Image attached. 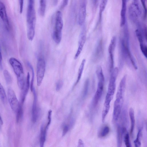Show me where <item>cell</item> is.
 <instances>
[{"label": "cell", "instance_id": "cell-1", "mask_svg": "<svg viewBox=\"0 0 147 147\" xmlns=\"http://www.w3.org/2000/svg\"><path fill=\"white\" fill-rule=\"evenodd\" d=\"M9 62L16 76L18 86L22 90L24 87L26 81L22 65L18 59L14 57L10 58Z\"/></svg>", "mask_w": 147, "mask_h": 147}, {"label": "cell", "instance_id": "cell-2", "mask_svg": "<svg viewBox=\"0 0 147 147\" xmlns=\"http://www.w3.org/2000/svg\"><path fill=\"white\" fill-rule=\"evenodd\" d=\"M63 26L62 13L60 11H57L55 14V23L53 33V39L57 44L59 43L61 40Z\"/></svg>", "mask_w": 147, "mask_h": 147}, {"label": "cell", "instance_id": "cell-3", "mask_svg": "<svg viewBox=\"0 0 147 147\" xmlns=\"http://www.w3.org/2000/svg\"><path fill=\"white\" fill-rule=\"evenodd\" d=\"M142 12V6L139 0H132L128 8L130 19L135 21L140 16Z\"/></svg>", "mask_w": 147, "mask_h": 147}, {"label": "cell", "instance_id": "cell-4", "mask_svg": "<svg viewBox=\"0 0 147 147\" xmlns=\"http://www.w3.org/2000/svg\"><path fill=\"white\" fill-rule=\"evenodd\" d=\"M46 63L43 58H38L37 64L36 79L38 86H40L42 82L45 71Z\"/></svg>", "mask_w": 147, "mask_h": 147}, {"label": "cell", "instance_id": "cell-5", "mask_svg": "<svg viewBox=\"0 0 147 147\" xmlns=\"http://www.w3.org/2000/svg\"><path fill=\"white\" fill-rule=\"evenodd\" d=\"M118 71V68L117 67H115L113 68L111 72V74L107 94L113 96L116 88V82Z\"/></svg>", "mask_w": 147, "mask_h": 147}, {"label": "cell", "instance_id": "cell-6", "mask_svg": "<svg viewBox=\"0 0 147 147\" xmlns=\"http://www.w3.org/2000/svg\"><path fill=\"white\" fill-rule=\"evenodd\" d=\"M7 99L10 107L12 111L16 113L19 107V103L13 90L9 88L7 90Z\"/></svg>", "mask_w": 147, "mask_h": 147}, {"label": "cell", "instance_id": "cell-7", "mask_svg": "<svg viewBox=\"0 0 147 147\" xmlns=\"http://www.w3.org/2000/svg\"><path fill=\"white\" fill-rule=\"evenodd\" d=\"M116 42V37L115 36H113L111 41L110 44L108 48V52L109 57V66L110 70L111 72L114 67V53L115 48Z\"/></svg>", "mask_w": 147, "mask_h": 147}, {"label": "cell", "instance_id": "cell-8", "mask_svg": "<svg viewBox=\"0 0 147 147\" xmlns=\"http://www.w3.org/2000/svg\"><path fill=\"white\" fill-rule=\"evenodd\" d=\"M86 38V30L84 28L81 31L79 36L78 48L74 56V59H77L81 53L85 43Z\"/></svg>", "mask_w": 147, "mask_h": 147}, {"label": "cell", "instance_id": "cell-9", "mask_svg": "<svg viewBox=\"0 0 147 147\" xmlns=\"http://www.w3.org/2000/svg\"><path fill=\"white\" fill-rule=\"evenodd\" d=\"M104 82L98 81L96 91L92 100V105L94 107H96L103 93Z\"/></svg>", "mask_w": 147, "mask_h": 147}, {"label": "cell", "instance_id": "cell-10", "mask_svg": "<svg viewBox=\"0 0 147 147\" xmlns=\"http://www.w3.org/2000/svg\"><path fill=\"white\" fill-rule=\"evenodd\" d=\"M123 100L116 99L115 101L113 113V119L114 121L118 119L121 112Z\"/></svg>", "mask_w": 147, "mask_h": 147}, {"label": "cell", "instance_id": "cell-11", "mask_svg": "<svg viewBox=\"0 0 147 147\" xmlns=\"http://www.w3.org/2000/svg\"><path fill=\"white\" fill-rule=\"evenodd\" d=\"M0 17L3 20L6 29L9 31V24L5 7L4 4L0 1Z\"/></svg>", "mask_w": 147, "mask_h": 147}, {"label": "cell", "instance_id": "cell-12", "mask_svg": "<svg viewBox=\"0 0 147 147\" xmlns=\"http://www.w3.org/2000/svg\"><path fill=\"white\" fill-rule=\"evenodd\" d=\"M32 92L34 94V100L32 106V122L35 123L38 117V111L37 106V96L34 88Z\"/></svg>", "mask_w": 147, "mask_h": 147}, {"label": "cell", "instance_id": "cell-13", "mask_svg": "<svg viewBox=\"0 0 147 147\" xmlns=\"http://www.w3.org/2000/svg\"><path fill=\"white\" fill-rule=\"evenodd\" d=\"M86 6L85 3L83 2L80 5L78 13V23L80 26L84 24L86 16Z\"/></svg>", "mask_w": 147, "mask_h": 147}, {"label": "cell", "instance_id": "cell-14", "mask_svg": "<svg viewBox=\"0 0 147 147\" xmlns=\"http://www.w3.org/2000/svg\"><path fill=\"white\" fill-rule=\"evenodd\" d=\"M126 76H124L121 79L118 88L116 95V99L123 100V96L125 87Z\"/></svg>", "mask_w": 147, "mask_h": 147}, {"label": "cell", "instance_id": "cell-15", "mask_svg": "<svg viewBox=\"0 0 147 147\" xmlns=\"http://www.w3.org/2000/svg\"><path fill=\"white\" fill-rule=\"evenodd\" d=\"M30 75L29 72L27 74V76L24 86L21 90L22 91L21 94V102L23 104L25 100L26 96L28 92L30 86Z\"/></svg>", "mask_w": 147, "mask_h": 147}, {"label": "cell", "instance_id": "cell-16", "mask_svg": "<svg viewBox=\"0 0 147 147\" xmlns=\"http://www.w3.org/2000/svg\"><path fill=\"white\" fill-rule=\"evenodd\" d=\"M122 7L121 12L120 25L121 27L124 26L125 24V15L126 9V0H121Z\"/></svg>", "mask_w": 147, "mask_h": 147}, {"label": "cell", "instance_id": "cell-17", "mask_svg": "<svg viewBox=\"0 0 147 147\" xmlns=\"http://www.w3.org/2000/svg\"><path fill=\"white\" fill-rule=\"evenodd\" d=\"M129 114L131 125L130 129V134L132 135L134 131L135 123L134 112L133 109L130 108L129 109Z\"/></svg>", "mask_w": 147, "mask_h": 147}, {"label": "cell", "instance_id": "cell-18", "mask_svg": "<svg viewBox=\"0 0 147 147\" xmlns=\"http://www.w3.org/2000/svg\"><path fill=\"white\" fill-rule=\"evenodd\" d=\"M47 130L44 127L43 125H41L40 129V146L43 147L46 140V134Z\"/></svg>", "mask_w": 147, "mask_h": 147}, {"label": "cell", "instance_id": "cell-19", "mask_svg": "<svg viewBox=\"0 0 147 147\" xmlns=\"http://www.w3.org/2000/svg\"><path fill=\"white\" fill-rule=\"evenodd\" d=\"M123 134L122 127L120 125H118L117 128V146L121 147L122 143V137Z\"/></svg>", "mask_w": 147, "mask_h": 147}, {"label": "cell", "instance_id": "cell-20", "mask_svg": "<svg viewBox=\"0 0 147 147\" xmlns=\"http://www.w3.org/2000/svg\"><path fill=\"white\" fill-rule=\"evenodd\" d=\"M86 62V59H84L82 60L79 68L78 76L77 80L74 86H76L80 81L83 73Z\"/></svg>", "mask_w": 147, "mask_h": 147}, {"label": "cell", "instance_id": "cell-21", "mask_svg": "<svg viewBox=\"0 0 147 147\" xmlns=\"http://www.w3.org/2000/svg\"><path fill=\"white\" fill-rule=\"evenodd\" d=\"M110 128L109 127L105 125L102 127L98 133V136L99 138H103L107 136L109 133Z\"/></svg>", "mask_w": 147, "mask_h": 147}, {"label": "cell", "instance_id": "cell-22", "mask_svg": "<svg viewBox=\"0 0 147 147\" xmlns=\"http://www.w3.org/2000/svg\"><path fill=\"white\" fill-rule=\"evenodd\" d=\"M47 0H39V12L40 15L43 16L45 13Z\"/></svg>", "mask_w": 147, "mask_h": 147}, {"label": "cell", "instance_id": "cell-23", "mask_svg": "<svg viewBox=\"0 0 147 147\" xmlns=\"http://www.w3.org/2000/svg\"><path fill=\"white\" fill-rule=\"evenodd\" d=\"M96 74L98 81L104 82L105 78L102 69L100 66H98L96 70Z\"/></svg>", "mask_w": 147, "mask_h": 147}, {"label": "cell", "instance_id": "cell-24", "mask_svg": "<svg viewBox=\"0 0 147 147\" xmlns=\"http://www.w3.org/2000/svg\"><path fill=\"white\" fill-rule=\"evenodd\" d=\"M21 103H20L18 109L16 112V121L19 123L22 119L23 115V111Z\"/></svg>", "mask_w": 147, "mask_h": 147}, {"label": "cell", "instance_id": "cell-25", "mask_svg": "<svg viewBox=\"0 0 147 147\" xmlns=\"http://www.w3.org/2000/svg\"><path fill=\"white\" fill-rule=\"evenodd\" d=\"M0 98L4 104L7 102V98L5 90L0 82Z\"/></svg>", "mask_w": 147, "mask_h": 147}, {"label": "cell", "instance_id": "cell-26", "mask_svg": "<svg viewBox=\"0 0 147 147\" xmlns=\"http://www.w3.org/2000/svg\"><path fill=\"white\" fill-rule=\"evenodd\" d=\"M102 41L100 40L98 45L95 53L96 57L98 58L101 56L103 52V47Z\"/></svg>", "mask_w": 147, "mask_h": 147}, {"label": "cell", "instance_id": "cell-27", "mask_svg": "<svg viewBox=\"0 0 147 147\" xmlns=\"http://www.w3.org/2000/svg\"><path fill=\"white\" fill-rule=\"evenodd\" d=\"M142 135V128H141L138 130L136 139L134 141V143L136 147H139L141 146V144L140 140Z\"/></svg>", "mask_w": 147, "mask_h": 147}, {"label": "cell", "instance_id": "cell-28", "mask_svg": "<svg viewBox=\"0 0 147 147\" xmlns=\"http://www.w3.org/2000/svg\"><path fill=\"white\" fill-rule=\"evenodd\" d=\"M110 108V105L104 104L102 114V121L103 122L105 121V117L109 112Z\"/></svg>", "mask_w": 147, "mask_h": 147}, {"label": "cell", "instance_id": "cell-29", "mask_svg": "<svg viewBox=\"0 0 147 147\" xmlns=\"http://www.w3.org/2000/svg\"><path fill=\"white\" fill-rule=\"evenodd\" d=\"M89 84V80L88 79H87L86 80L85 82L82 91V98H86L88 94Z\"/></svg>", "mask_w": 147, "mask_h": 147}, {"label": "cell", "instance_id": "cell-30", "mask_svg": "<svg viewBox=\"0 0 147 147\" xmlns=\"http://www.w3.org/2000/svg\"><path fill=\"white\" fill-rule=\"evenodd\" d=\"M3 74L7 83L8 84H11L12 81V78L9 72L7 70L5 69L3 71Z\"/></svg>", "mask_w": 147, "mask_h": 147}, {"label": "cell", "instance_id": "cell-31", "mask_svg": "<svg viewBox=\"0 0 147 147\" xmlns=\"http://www.w3.org/2000/svg\"><path fill=\"white\" fill-rule=\"evenodd\" d=\"M27 64L28 67L31 69L32 71V77L30 84V88L31 91L32 92L33 88H34L33 86V83L34 75V70L33 67L29 62H27Z\"/></svg>", "mask_w": 147, "mask_h": 147}, {"label": "cell", "instance_id": "cell-32", "mask_svg": "<svg viewBox=\"0 0 147 147\" xmlns=\"http://www.w3.org/2000/svg\"><path fill=\"white\" fill-rule=\"evenodd\" d=\"M108 0H101L99 7V16L100 18L102 14L104 11Z\"/></svg>", "mask_w": 147, "mask_h": 147}, {"label": "cell", "instance_id": "cell-33", "mask_svg": "<svg viewBox=\"0 0 147 147\" xmlns=\"http://www.w3.org/2000/svg\"><path fill=\"white\" fill-rule=\"evenodd\" d=\"M135 32L140 44L143 43V36L141 31L138 29H137L135 31Z\"/></svg>", "mask_w": 147, "mask_h": 147}, {"label": "cell", "instance_id": "cell-34", "mask_svg": "<svg viewBox=\"0 0 147 147\" xmlns=\"http://www.w3.org/2000/svg\"><path fill=\"white\" fill-rule=\"evenodd\" d=\"M141 50L144 56L146 58L147 56V47L144 43L140 44Z\"/></svg>", "mask_w": 147, "mask_h": 147}, {"label": "cell", "instance_id": "cell-35", "mask_svg": "<svg viewBox=\"0 0 147 147\" xmlns=\"http://www.w3.org/2000/svg\"><path fill=\"white\" fill-rule=\"evenodd\" d=\"M124 142L126 146L127 147H131L130 140L129 137L128 133L126 132L124 136Z\"/></svg>", "mask_w": 147, "mask_h": 147}, {"label": "cell", "instance_id": "cell-36", "mask_svg": "<svg viewBox=\"0 0 147 147\" xmlns=\"http://www.w3.org/2000/svg\"><path fill=\"white\" fill-rule=\"evenodd\" d=\"M52 111L51 110H49L48 112V121L47 125H46V127H45V129L47 130L48 129L49 125H50L51 121V114H52Z\"/></svg>", "mask_w": 147, "mask_h": 147}, {"label": "cell", "instance_id": "cell-37", "mask_svg": "<svg viewBox=\"0 0 147 147\" xmlns=\"http://www.w3.org/2000/svg\"><path fill=\"white\" fill-rule=\"evenodd\" d=\"M140 0L144 9V18H145L146 17V0Z\"/></svg>", "mask_w": 147, "mask_h": 147}, {"label": "cell", "instance_id": "cell-38", "mask_svg": "<svg viewBox=\"0 0 147 147\" xmlns=\"http://www.w3.org/2000/svg\"><path fill=\"white\" fill-rule=\"evenodd\" d=\"M63 82L61 80L58 81L56 83V90L58 91L59 90L63 85Z\"/></svg>", "mask_w": 147, "mask_h": 147}, {"label": "cell", "instance_id": "cell-39", "mask_svg": "<svg viewBox=\"0 0 147 147\" xmlns=\"http://www.w3.org/2000/svg\"><path fill=\"white\" fill-rule=\"evenodd\" d=\"M69 0H62L61 8V9H64L67 5Z\"/></svg>", "mask_w": 147, "mask_h": 147}, {"label": "cell", "instance_id": "cell-40", "mask_svg": "<svg viewBox=\"0 0 147 147\" xmlns=\"http://www.w3.org/2000/svg\"><path fill=\"white\" fill-rule=\"evenodd\" d=\"M69 129V126L67 125H65L63 128L62 132V136H65L67 133Z\"/></svg>", "mask_w": 147, "mask_h": 147}, {"label": "cell", "instance_id": "cell-41", "mask_svg": "<svg viewBox=\"0 0 147 147\" xmlns=\"http://www.w3.org/2000/svg\"><path fill=\"white\" fill-rule=\"evenodd\" d=\"M20 4V13L22 12L23 7L24 0H19Z\"/></svg>", "mask_w": 147, "mask_h": 147}, {"label": "cell", "instance_id": "cell-42", "mask_svg": "<svg viewBox=\"0 0 147 147\" xmlns=\"http://www.w3.org/2000/svg\"><path fill=\"white\" fill-rule=\"evenodd\" d=\"M3 69L2 58L0 47V69Z\"/></svg>", "mask_w": 147, "mask_h": 147}, {"label": "cell", "instance_id": "cell-43", "mask_svg": "<svg viewBox=\"0 0 147 147\" xmlns=\"http://www.w3.org/2000/svg\"><path fill=\"white\" fill-rule=\"evenodd\" d=\"M84 143L82 140L81 139H79L78 142V147H84Z\"/></svg>", "mask_w": 147, "mask_h": 147}, {"label": "cell", "instance_id": "cell-44", "mask_svg": "<svg viewBox=\"0 0 147 147\" xmlns=\"http://www.w3.org/2000/svg\"><path fill=\"white\" fill-rule=\"evenodd\" d=\"M3 124V121L0 115V130L1 129V126Z\"/></svg>", "mask_w": 147, "mask_h": 147}, {"label": "cell", "instance_id": "cell-45", "mask_svg": "<svg viewBox=\"0 0 147 147\" xmlns=\"http://www.w3.org/2000/svg\"><path fill=\"white\" fill-rule=\"evenodd\" d=\"M28 2L29 3H34V0H28Z\"/></svg>", "mask_w": 147, "mask_h": 147}]
</instances>
